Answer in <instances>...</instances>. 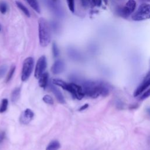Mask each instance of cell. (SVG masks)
<instances>
[{"label": "cell", "mask_w": 150, "mask_h": 150, "mask_svg": "<svg viewBox=\"0 0 150 150\" xmlns=\"http://www.w3.org/2000/svg\"><path fill=\"white\" fill-rule=\"evenodd\" d=\"M81 87L84 95L93 98L100 96H106L109 93L108 85L103 81H86L83 83Z\"/></svg>", "instance_id": "1"}, {"label": "cell", "mask_w": 150, "mask_h": 150, "mask_svg": "<svg viewBox=\"0 0 150 150\" xmlns=\"http://www.w3.org/2000/svg\"><path fill=\"white\" fill-rule=\"evenodd\" d=\"M38 37L39 44L46 47L51 41V32L47 21L43 18L38 19Z\"/></svg>", "instance_id": "2"}, {"label": "cell", "mask_w": 150, "mask_h": 150, "mask_svg": "<svg viewBox=\"0 0 150 150\" xmlns=\"http://www.w3.org/2000/svg\"><path fill=\"white\" fill-rule=\"evenodd\" d=\"M131 18L135 21H142L150 19V4H142L140 5Z\"/></svg>", "instance_id": "3"}, {"label": "cell", "mask_w": 150, "mask_h": 150, "mask_svg": "<svg viewBox=\"0 0 150 150\" xmlns=\"http://www.w3.org/2000/svg\"><path fill=\"white\" fill-rule=\"evenodd\" d=\"M34 66V60L32 57L26 58L23 62L22 70L21 80L23 81H26L30 77Z\"/></svg>", "instance_id": "4"}, {"label": "cell", "mask_w": 150, "mask_h": 150, "mask_svg": "<svg viewBox=\"0 0 150 150\" xmlns=\"http://www.w3.org/2000/svg\"><path fill=\"white\" fill-rule=\"evenodd\" d=\"M136 7V1L135 0H128L125 6L118 9V15L122 18L129 17L135 11Z\"/></svg>", "instance_id": "5"}, {"label": "cell", "mask_w": 150, "mask_h": 150, "mask_svg": "<svg viewBox=\"0 0 150 150\" xmlns=\"http://www.w3.org/2000/svg\"><path fill=\"white\" fill-rule=\"evenodd\" d=\"M46 66H47V61H46V58L45 56H40L36 62L35 74H34L35 77L37 79H39L40 77L42 76V74L44 73V71L46 68Z\"/></svg>", "instance_id": "6"}, {"label": "cell", "mask_w": 150, "mask_h": 150, "mask_svg": "<svg viewBox=\"0 0 150 150\" xmlns=\"http://www.w3.org/2000/svg\"><path fill=\"white\" fill-rule=\"evenodd\" d=\"M150 86V70L147 73L146 76L144 77L142 82L135 89L134 93V97H137L142 94Z\"/></svg>", "instance_id": "7"}, {"label": "cell", "mask_w": 150, "mask_h": 150, "mask_svg": "<svg viewBox=\"0 0 150 150\" xmlns=\"http://www.w3.org/2000/svg\"><path fill=\"white\" fill-rule=\"evenodd\" d=\"M68 91L77 100H81L85 96L82 87L75 83H70V88Z\"/></svg>", "instance_id": "8"}, {"label": "cell", "mask_w": 150, "mask_h": 150, "mask_svg": "<svg viewBox=\"0 0 150 150\" xmlns=\"http://www.w3.org/2000/svg\"><path fill=\"white\" fill-rule=\"evenodd\" d=\"M34 116L33 112L29 108L25 110L21 114L19 121L22 124H28L32 120Z\"/></svg>", "instance_id": "9"}, {"label": "cell", "mask_w": 150, "mask_h": 150, "mask_svg": "<svg viewBox=\"0 0 150 150\" xmlns=\"http://www.w3.org/2000/svg\"><path fill=\"white\" fill-rule=\"evenodd\" d=\"M65 64L63 60H57L54 62L51 67L52 72L54 74H58L61 73L64 69Z\"/></svg>", "instance_id": "10"}, {"label": "cell", "mask_w": 150, "mask_h": 150, "mask_svg": "<svg viewBox=\"0 0 150 150\" xmlns=\"http://www.w3.org/2000/svg\"><path fill=\"white\" fill-rule=\"evenodd\" d=\"M49 87L50 90L52 91V93L55 96V97L57 99V101L61 104H64L65 100H64L63 95L62 94L61 91L56 87H55L52 83H50L49 84Z\"/></svg>", "instance_id": "11"}, {"label": "cell", "mask_w": 150, "mask_h": 150, "mask_svg": "<svg viewBox=\"0 0 150 150\" xmlns=\"http://www.w3.org/2000/svg\"><path fill=\"white\" fill-rule=\"evenodd\" d=\"M48 79H49L48 73L47 72L43 73L39 79V86L40 87L45 88L48 83Z\"/></svg>", "instance_id": "12"}, {"label": "cell", "mask_w": 150, "mask_h": 150, "mask_svg": "<svg viewBox=\"0 0 150 150\" xmlns=\"http://www.w3.org/2000/svg\"><path fill=\"white\" fill-rule=\"evenodd\" d=\"M52 83L56 86L62 87L64 90H66L67 91H69V88H70V84H68L60 79H54L52 80Z\"/></svg>", "instance_id": "13"}, {"label": "cell", "mask_w": 150, "mask_h": 150, "mask_svg": "<svg viewBox=\"0 0 150 150\" xmlns=\"http://www.w3.org/2000/svg\"><path fill=\"white\" fill-rule=\"evenodd\" d=\"M20 94H21V88L20 87H16L15 88L12 92L11 94V101L12 103H16L19 97H20Z\"/></svg>", "instance_id": "14"}, {"label": "cell", "mask_w": 150, "mask_h": 150, "mask_svg": "<svg viewBox=\"0 0 150 150\" xmlns=\"http://www.w3.org/2000/svg\"><path fill=\"white\" fill-rule=\"evenodd\" d=\"M60 147V142L57 140H54L49 144L46 148V150H58Z\"/></svg>", "instance_id": "15"}, {"label": "cell", "mask_w": 150, "mask_h": 150, "mask_svg": "<svg viewBox=\"0 0 150 150\" xmlns=\"http://www.w3.org/2000/svg\"><path fill=\"white\" fill-rule=\"evenodd\" d=\"M15 4L16 5V6H18V8L23 12V13L28 18H29L30 16V13L29 11V10L28 9V8L21 2L19 1H16Z\"/></svg>", "instance_id": "16"}, {"label": "cell", "mask_w": 150, "mask_h": 150, "mask_svg": "<svg viewBox=\"0 0 150 150\" xmlns=\"http://www.w3.org/2000/svg\"><path fill=\"white\" fill-rule=\"evenodd\" d=\"M26 1L29 4V5L31 6V8L34 11H35L37 13H39L40 12V7L37 0H26Z\"/></svg>", "instance_id": "17"}, {"label": "cell", "mask_w": 150, "mask_h": 150, "mask_svg": "<svg viewBox=\"0 0 150 150\" xmlns=\"http://www.w3.org/2000/svg\"><path fill=\"white\" fill-rule=\"evenodd\" d=\"M81 1L85 8H93L96 6V0H81Z\"/></svg>", "instance_id": "18"}, {"label": "cell", "mask_w": 150, "mask_h": 150, "mask_svg": "<svg viewBox=\"0 0 150 150\" xmlns=\"http://www.w3.org/2000/svg\"><path fill=\"white\" fill-rule=\"evenodd\" d=\"M8 105V100L6 98H4L2 100L0 104V113H3L7 110Z\"/></svg>", "instance_id": "19"}, {"label": "cell", "mask_w": 150, "mask_h": 150, "mask_svg": "<svg viewBox=\"0 0 150 150\" xmlns=\"http://www.w3.org/2000/svg\"><path fill=\"white\" fill-rule=\"evenodd\" d=\"M52 54L54 57H57L59 55V49L58 48V46L56 42H53L52 46Z\"/></svg>", "instance_id": "20"}, {"label": "cell", "mask_w": 150, "mask_h": 150, "mask_svg": "<svg viewBox=\"0 0 150 150\" xmlns=\"http://www.w3.org/2000/svg\"><path fill=\"white\" fill-rule=\"evenodd\" d=\"M15 69H16V66H13L12 67H11V68L10 69L8 74H7V76H6V80H5V81L6 83H8V81H9L11 80V79H12L13 74H14V72L15 71Z\"/></svg>", "instance_id": "21"}, {"label": "cell", "mask_w": 150, "mask_h": 150, "mask_svg": "<svg viewBox=\"0 0 150 150\" xmlns=\"http://www.w3.org/2000/svg\"><path fill=\"white\" fill-rule=\"evenodd\" d=\"M42 100L45 103L49 104V105H53L54 103L53 99L52 98V97L51 96H50L49 95L44 96L42 98Z\"/></svg>", "instance_id": "22"}, {"label": "cell", "mask_w": 150, "mask_h": 150, "mask_svg": "<svg viewBox=\"0 0 150 150\" xmlns=\"http://www.w3.org/2000/svg\"><path fill=\"white\" fill-rule=\"evenodd\" d=\"M149 96H150V87L148 88L145 91H144L142 93V95L140 96L139 99L141 100H144L148 98Z\"/></svg>", "instance_id": "23"}, {"label": "cell", "mask_w": 150, "mask_h": 150, "mask_svg": "<svg viewBox=\"0 0 150 150\" xmlns=\"http://www.w3.org/2000/svg\"><path fill=\"white\" fill-rule=\"evenodd\" d=\"M7 4L4 1L0 2V12L2 14H5L7 11Z\"/></svg>", "instance_id": "24"}, {"label": "cell", "mask_w": 150, "mask_h": 150, "mask_svg": "<svg viewBox=\"0 0 150 150\" xmlns=\"http://www.w3.org/2000/svg\"><path fill=\"white\" fill-rule=\"evenodd\" d=\"M68 7L70 9V11L74 13V0H66Z\"/></svg>", "instance_id": "25"}, {"label": "cell", "mask_w": 150, "mask_h": 150, "mask_svg": "<svg viewBox=\"0 0 150 150\" xmlns=\"http://www.w3.org/2000/svg\"><path fill=\"white\" fill-rule=\"evenodd\" d=\"M7 70V66L6 65H2L0 66V79L2 78L5 74Z\"/></svg>", "instance_id": "26"}, {"label": "cell", "mask_w": 150, "mask_h": 150, "mask_svg": "<svg viewBox=\"0 0 150 150\" xmlns=\"http://www.w3.org/2000/svg\"><path fill=\"white\" fill-rule=\"evenodd\" d=\"M88 107V104H84L83 105L81 106V107L79 108V111H83V110H86V108H87Z\"/></svg>", "instance_id": "27"}, {"label": "cell", "mask_w": 150, "mask_h": 150, "mask_svg": "<svg viewBox=\"0 0 150 150\" xmlns=\"http://www.w3.org/2000/svg\"><path fill=\"white\" fill-rule=\"evenodd\" d=\"M102 1V2H103L104 4H105V5H107V4H108V0H101Z\"/></svg>", "instance_id": "28"}, {"label": "cell", "mask_w": 150, "mask_h": 150, "mask_svg": "<svg viewBox=\"0 0 150 150\" xmlns=\"http://www.w3.org/2000/svg\"><path fill=\"white\" fill-rule=\"evenodd\" d=\"M141 1H150V0H141Z\"/></svg>", "instance_id": "29"}, {"label": "cell", "mask_w": 150, "mask_h": 150, "mask_svg": "<svg viewBox=\"0 0 150 150\" xmlns=\"http://www.w3.org/2000/svg\"><path fill=\"white\" fill-rule=\"evenodd\" d=\"M148 111H149V114H150V110H148Z\"/></svg>", "instance_id": "30"}, {"label": "cell", "mask_w": 150, "mask_h": 150, "mask_svg": "<svg viewBox=\"0 0 150 150\" xmlns=\"http://www.w3.org/2000/svg\"><path fill=\"white\" fill-rule=\"evenodd\" d=\"M0 31H1V27H0Z\"/></svg>", "instance_id": "31"}, {"label": "cell", "mask_w": 150, "mask_h": 150, "mask_svg": "<svg viewBox=\"0 0 150 150\" xmlns=\"http://www.w3.org/2000/svg\"><path fill=\"white\" fill-rule=\"evenodd\" d=\"M1 141H0V144H1Z\"/></svg>", "instance_id": "32"}]
</instances>
